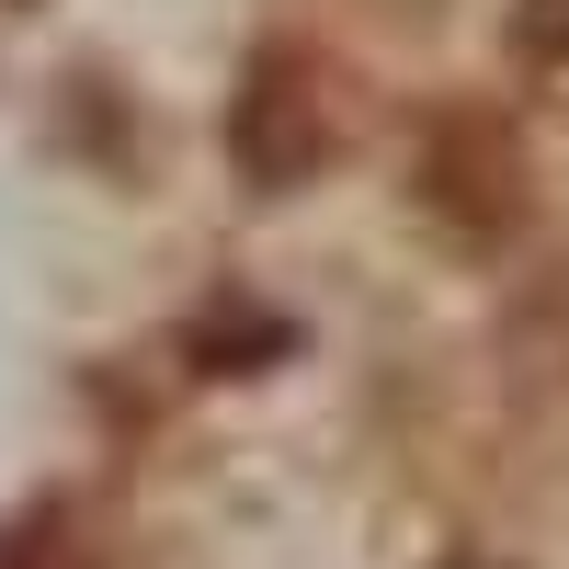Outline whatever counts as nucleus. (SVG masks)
Masks as SVG:
<instances>
[{
  "label": "nucleus",
  "mask_w": 569,
  "mask_h": 569,
  "mask_svg": "<svg viewBox=\"0 0 569 569\" xmlns=\"http://www.w3.org/2000/svg\"><path fill=\"white\" fill-rule=\"evenodd\" d=\"M319 149H330V126H319L308 69H297V58H262V69L240 80V114H228V160H240L262 194H284V182L319 171Z\"/></svg>",
  "instance_id": "obj_1"
},
{
  "label": "nucleus",
  "mask_w": 569,
  "mask_h": 569,
  "mask_svg": "<svg viewBox=\"0 0 569 569\" xmlns=\"http://www.w3.org/2000/svg\"><path fill=\"white\" fill-rule=\"evenodd\" d=\"M421 182H433V206L467 228V240H501V228L525 217V160H512L501 126H445L433 160H421Z\"/></svg>",
  "instance_id": "obj_2"
},
{
  "label": "nucleus",
  "mask_w": 569,
  "mask_h": 569,
  "mask_svg": "<svg viewBox=\"0 0 569 569\" xmlns=\"http://www.w3.org/2000/svg\"><path fill=\"white\" fill-rule=\"evenodd\" d=\"M0 569H91V547L69 512H23V525H0Z\"/></svg>",
  "instance_id": "obj_3"
},
{
  "label": "nucleus",
  "mask_w": 569,
  "mask_h": 569,
  "mask_svg": "<svg viewBox=\"0 0 569 569\" xmlns=\"http://www.w3.org/2000/svg\"><path fill=\"white\" fill-rule=\"evenodd\" d=\"M512 34L525 58H569V0H512Z\"/></svg>",
  "instance_id": "obj_4"
}]
</instances>
